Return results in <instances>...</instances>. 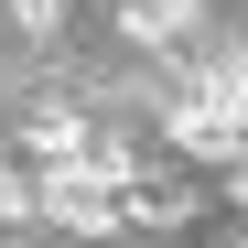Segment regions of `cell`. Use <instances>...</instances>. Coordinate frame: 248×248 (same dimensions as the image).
<instances>
[{"mask_svg": "<svg viewBox=\"0 0 248 248\" xmlns=\"http://www.w3.org/2000/svg\"><path fill=\"white\" fill-rule=\"evenodd\" d=\"M162 130H173L194 162H237L248 151V108L216 87V76H173V87H162Z\"/></svg>", "mask_w": 248, "mask_h": 248, "instance_id": "cell-1", "label": "cell"}, {"mask_svg": "<svg viewBox=\"0 0 248 248\" xmlns=\"http://www.w3.org/2000/svg\"><path fill=\"white\" fill-rule=\"evenodd\" d=\"M32 184H44V216H54L65 237H119V227H130V194L87 184L76 162H65V173H32Z\"/></svg>", "mask_w": 248, "mask_h": 248, "instance_id": "cell-2", "label": "cell"}, {"mask_svg": "<svg viewBox=\"0 0 248 248\" xmlns=\"http://www.w3.org/2000/svg\"><path fill=\"white\" fill-rule=\"evenodd\" d=\"M22 140H32V162H44V173H65V162H87V151H97V130H87L76 108H32V119H22Z\"/></svg>", "mask_w": 248, "mask_h": 248, "instance_id": "cell-3", "label": "cell"}, {"mask_svg": "<svg viewBox=\"0 0 248 248\" xmlns=\"http://www.w3.org/2000/svg\"><path fill=\"white\" fill-rule=\"evenodd\" d=\"M194 11L205 0H119V32H130V44H184Z\"/></svg>", "mask_w": 248, "mask_h": 248, "instance_id": "cell-4", "label": "cell"}, {"mask_svg": "<svg viewBox=\"0 0 248 248\" xmlns=\"http://www.w3.org/2000/svg\"><path fill=\"white\" fill-rule=\"evenodd\" d=\"M184 216H194L184 184H130V227H184Z\"/></svg>", "mask_w": 248, "mask_h": 248, "instance_id": "cell-5", "label": "cell"}, {"mask_svg": "<svg viewBox=\"0 0 248 248\" xmlns=\"http://www.w3.org/2000/svg\"><path fill=\"white\" fill-rule=\"evenodd\" d=\"M22 216H44V184H22L11 162H0V227H22Z\"/></svg>", "mask_w": 248, "mask_h": 248, "instance_id": "cell-6", "label": "cell"}, {"mask_svg": "<svg viewBox=\"0 0 248 248\" xmlns=\"http://www.w3.org/2000/svg\"><path fill=\"white\" fill-rule=\"evenodd\" d=\"M11 32H32V44H44V32H65V0H11Z\"/></svg>", "mask_w": 248, "mask_h": 248, "instance_id": "cell-7", "label": "cell"}, {"mask_svg": "<svg viewBox=\"0 0 248 248\" xmlns=\"http://www.w3.org/2000/svg\"><path fill=\"white\" fill-rule=\"evenodd\" d=\"M205 76H216V87H227V97H237V108H248V44H237V54H227V65H205Z\"/></svg>", "mask_w": 248, "mask_h": 248, "instance_id": "cell-8", "label": "cell"}, {"mask_svg": "<svg viewBox=\"0 0 248 248\" xmlns=\"http://www.w3.org/2000/svg\"><path fill=\"white\" fill-rule=\"evenodd\" d=\"M227 194H237V205H248V151H237V162H227Z\"/></svg>", "mask_w": 248, "mask_h": 248, "instance_id": "cell-9", "label": "cell"}, {"mask_svg": "<svg viewBox=\"0 0 248 248\" xmlns=\"http://www.w3.org/2000/svg\"><path fill=\"white\" fill-rule=\"evenodd\" d=\"M0 248H22V237H0Z\"/></svg>", "mask_w": 248, "mask_h": 248, "instance_id": "cell-10", "label": "cell"}, {"mask_svg": "<svg viewBox=\"0 0 248 248\" xmlns=\"http://www.w3.org/2000/svg\"><path fill=\"white\" fill-rule=\"evenodd\" d=\"M237 248H248V237H237Z\"/></svg>", "mask_w": 248, "mask_h": 248, "instance_id": "cell-11", "label": "cell"}]
</instances>
